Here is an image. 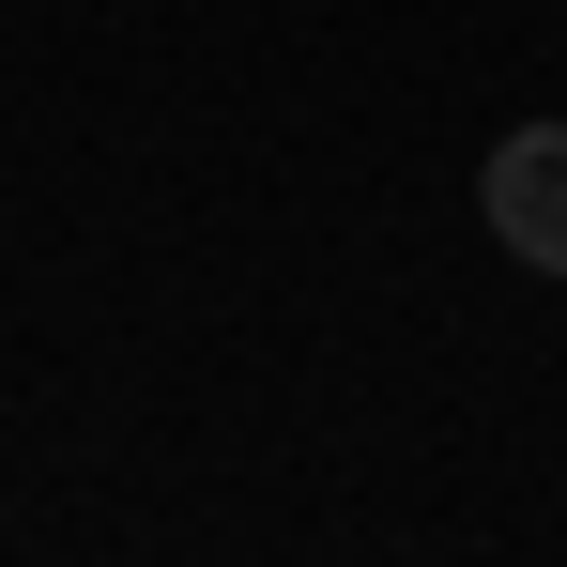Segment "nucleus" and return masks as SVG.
<instances>
[{
    "mask_svg": "<svg viewBox=\"0 0 567 567\" xmlns=\"http://www.w3.org/2000/svg\"><path fill=\"white\" fill-rule=\"evenodd\" d=\"M475 215H491V246H506V261L567 277V123H522V138L475 169Z\"/></svg>",
    "mask_w": 567,
    "mask_h": 567,
    "instance_id": "obj_1",
    "label": "nucleus"
}]
</instances>
